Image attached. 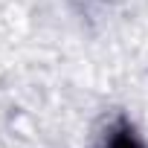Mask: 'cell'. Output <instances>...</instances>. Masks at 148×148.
I'll return each mask as SVG.
<instances>
[{"label": "cell", "instance_id": "1", "mask_svg": "<svg viewBox=\"0 0 148 148\" xmlns=\"http://www.w3.org/2000/svg\"><path fill=\"white\" fill-rule=\"evenodd\" d=\"M102 148H145V142L125 116H116L102 136Z\"/></svg>", "mask_w": 148, "mask_h": 148}]
</instances>
